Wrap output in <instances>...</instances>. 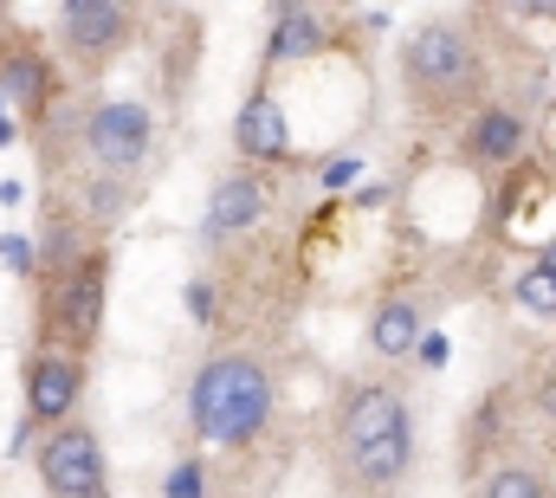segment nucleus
<instances>
[{
  "mask_svg": "<svg viewBox=\"0 0 556 498\" xmlns=\"http://www.w3.org/2000/svg\"><path fill=\"white\" fill-rule=\"evenodd\" d=\"M531 401H538V414H544V421L556 427V370H551V375H538V395H531Z\"/></svg>",
  "mask_w": 556,
  "mask_h": 498,
  "instance_id": "6ab92c4d",
  "label": "nucleus"
},
{
  "mask_svg": "<svg viewBox=\"0 0 556 498\" xmlns=\"http://www.w3.org/2000/svg\"><path fill=\"white\" fill-rule=\"evenodd\" d=\"M85 149L104 162V175H130V169H142V155H149V111L142 104H98L91 111V124H85Z\"/></svg>",
  "mask_w": 556,
  "mask_h": 498,
  "instance_id": "0eeeda50",
  "label": "nucleus"
},
{
  "mask_svg": "<svg viewBox=\"0 0 556 498\" xmlns=\"http://www.w3.org/2000/svg\"><path fill=\"white\" fill-rule=\"evenodd\" d=\"M260 208H266L260 175H220V182H214V195H207V240L253 227V221H260Z\"/></svg>",
  "mask_w": 556,
  "mask_h": 498,
  "instance_id": "9b49d317",
  "label": "nucleus"
},
{
  "mask_svg": "<svg viewBox=\"0 0 556 498\" xmlns=\"http://www.w3.org/2000/svg\"><path fill=\"white\" fill-rule=\"evenodd\" d=\"M91 208H98V221H111V214L130 208V188H124L117 175H104V182H91Z\"/></svg>",
  "mask_w": 556,
  "mask_h": 498,
  "instance_id": "f3484780",
  "label": "nucleus"
},
{
  "mask_svg": "<svg viewBox=\"0 0 556 498\" xmlns=\"http://www.w3.org/2000/svg\"><path fill=\"white\" fill-rule=\"evenodd\" d=\"M137 33V13L117 0H65L59 7V46L85 65H104L111 52H124Z\"/></svg>",
  "mask_w": 556,
  "mask_h": 498,
  "instance_id": "20e7f679",
  "label": "nucleus"
},
{
  "mask_svg": "<svg viewBox=\"0 0 556 498\" xmlns=\"http://www.w3.org/2000/svg\"><path fill=\"white\" fill-rule=\"evenodd\" d=\"M518 304H525V311H538V318H556V272L531 265V272L518 278Z\"/></svg>",
  "mask_w": 556,
  "mask_h": 498,
  "instance_id": "dca6fc26",
  "label": "nucleus"
},
{
  "mask_svg": "<svg viewBox=\"0 0 556 498\" xmlns=\"http://www.w3.org/2000/svg\"><path fill=\"white\" fill-rule=\"evenodd\" d=\"M369 350L376 357H408V350H420V311L408 304V298H389V304H376V318H369Z\"/></svg>",
  "mask_w": 556,
  "mask_h": 498,
  "instance_id": "4468645a",
  "label": "nucleus"
},
{
  "mask_svg": "<svg viewBox=\"0 0 556 498\" xmlns=\"http://www.w3.org/2000/svg\"><path fill=\"white\" fill-rule=\"evenodd\" d=\"M188 421L214 447H247L273 421V375H266V363L240 357V350L201 363L194 388H188Z\"/></svg>",
  "mask_w": 556,
  "mask_h": 498,
  "instance_id": "f257e3e1",
  "label": "nucleus"
},
{
  "mask_svg": "<svg viewBox=\"0 0 556 498\" xmlns=\"http://www.w3.org/2000/svg\"><path fill=\"white\" fill-rule=\"evenodd\" d=\"M52 324L72 344V357L98 337V324H104V252H78V265L52 278Z\"/></svg>",
  "mask_w": 556,
  "mask_h": 498,
  "instance_id": "39448f33",
  "label": "nucleus"
},
{
  "mask_svg": "<svg viewBox=\"0 0 556 498\" xmlns=\"http://www.w3.org/2000/svg\"><path fill=\"white\" fill-rule=\"evenodd\" d=\"M0 252H7V265H33V240H26V234H7Z\"/></svg>",
  "mask_w": 556,
  "mask_h": 498,
  "instance_id": "aec40b11",
  "label": "nucleus"
},
{
  "mask_svg": "<svg viewBox=\"0 0 556 498\" xmlns=\"http://www.w3.org/2000/svg\"><path fill=\"white\" fill-rule=\"evenodd\" d=\"M538 265H544V272H556V240L544 247V259H538Z\"/></svg>",
  "mask_w": 556,
  "mask_h": 498,
  "instance_id": "412c9836",
  "label": "nucleus"
},
{
  "mask_svg": "<svg viewBox=\"0 0 556 498\" xmlns=\"http://www.w3.org/2000/svg\"><path fill=\"white\" fill-rule=\"evenodd\" d=\"M162 498H201V466H194V460H181V466L168 473V486H162Z\"/></svg>",
  "mask_w": 556,
  "mask_h": 498,
  "instance_id": "a211bd4d",
  "label": "nucleus"
},
{
  "mask_svg": "<svg viewBox=\"0 0 556 498\" xmlns=\"http://www.w3.org/2000/svg\"><path fill=\"white\" fill-rule=\"evenodd\" d=\"M518 155H525V117L511 104H485L466 129V162L472 169H505Z\"/></svg>",
  "mask_w": 556,
  "mask_h": 498,
  "instance_id": "9d476101",
  "label": "nucleus"
},
{
  "mask_svg": "<svg viewBox=\"0 0 556 498\" xmlns=\"http://www.w3.org/2000/svg\"><path fill=\"white\" fill-rule=\"evenodd\" d=\"M233 149H240L247 162H285V155H291V124H285V111H278L273 91H253V98L240 104V117H233Z\"/></svg>",
  "mask_w": 556,
  "mask_h": 498,
  "instance_id": "1a4fd4ad",
  "label": "nucleus"
},
{
  "mask_svg": "<svg viewBox=\"0 0 556 498\" xmlns=\"http://www.w3.org/2000/svg\"><path fill=\"white\" fill-rule=\"evenodd\" d=\"M402 434H415V427H408V401H402V388L369 382V388L350 395V408H343V460L363 453V447L402 440Z\"/></svg>",
  "mask_w": 556,
  "mask_h": 498,
  "instance_id": "6e6552de",
  "label": "nucleus"
},
{
  "mask_svg": "<svg viewBox=\"0 0 556 498\" xmlns=\"http://www.w3.org/2000/svg\"><path fill=\"white\" fill-rule=\"evenodd\" d=\"M0 91L20 104V111H39L46 98H52V72H46V59L33 52V46H0Z\"/></svg>",
  "mask_w": 556,
  "mask_h": 498,
  "instance_id": "f8f14e48",
  "label": "nucleus"
},
{
  "mask_svg": "<svg viewBox=\"0 0 556 498\" xmlns=\"http://www.w3.org/2000/svg\"><path fill=\"white\" fill-rule=\"evenodd\" d=\"M39 486L52 498H104V447L85 421H65L39 447Z\"/></svg>",
  "mask_w": 556,
  "mask_h": 498,
  "instance_id": "7ed1b4c3",
  "label": "nucleus"
},
{
  "mask_svg": "<svg viewBox=\"0 0 556 498\" xmlns=\"http://www.w3.org/2000/svg\"><path fill=\"white\" fill-rule=\"evenodd\" d=\"M324 20L311 13V7H278L273 13V39H266V59L273 65H291V59H311V52H324Z\"/></svg>",
  "mask_w": 556,
  "mask_h": 498,
  "instance_id": "ddd939ff",
  "label": "nucleus"
},
{
  "mask_svg": "<svg viewBox=\"0 0 556 498\" xmlns=\"http://www.w3.org/2000/svg\"><path fill=\"white\" fill-rule=\"evenodd\" d=\"M78 395H85V357L72 350H39L26 363V427H65L78 414Z\"/></svg>",
  "mask_w": 556,
  "mask_h": 498,
  "instance_id": "423d86ee",
  "label": "nucleus"
},
{
  "mask_svg": "<svg viewBox=\"0 0 556 498\" xmlns=\"http://www.w3.org/2000/svg\"><path fill=\"white\" fill-rule=\"evenodd\" d=\"M479 498H551V493H544V473H531V466H498V473L479 480Z\"/></svg>",
  "mask_w": 556,
  "mask_h": 498,
  "instance_id": "2eb2a0df",
  "label": "nucleus"
},
{
  "mask_svg": "<svg viewBox=\"0 0 556 498\" xmlns=\"http://www.w3.org/2000/svg\"><path fill=\"white\" fill-rule=\"evenodd\" d=\"M402 65H408V85L427 98H459L479 85V52H472L466 26H453V20H427L420 33H408Z\"/></svg>",
  "mask_w": 556,
  "mask_h": 498,
  "instance_id": "f03ea898",
  "label": "nucleus"
}]
</instances>
